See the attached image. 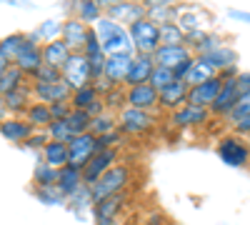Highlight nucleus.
Segmentation results:
<instances>
[{
    "label": "nucleus",
    "instance_id": "obj_1",
    "mask_svg": "<svg viewBox=\"0 0 250 225\" xmlns=\"http://www.w3.org/2000/svg\"><path fill=\"white\" fill-rule=\"evenodd\" d=\"M98 40H100V48H103V55L110 58V55H135V48H133V40L128 35V28H123L118 23H113L110 18L103 15L98 23L93 25Z\"/></svg>",
    "mask_w": 250,
    "mask_h": 225
},
{
    "label": "nucleus",
    "instance_id": "obj_2",
    "mask_svg": "<svg viewBox=\"0 0 250 225\" xmlns=\"http://www.w3.org/2000/svg\"><path fill=\"white\" fill-rule=\"evenodd\" d=\"M215 153L225 165H230V168H248L250 165V143L243 135H235V133L220 135Z\"/></svg>",
    "mask_w": 250,
    "mask_h": 225
},
{
    "label": "nucleus",
    "instance_id": "obj_3",
    "mask_svg": "<svg viewBox=\"0 0 250 225\" xmlns=\"http://www.w3.org/2000/svg\"><path fill=\"white\" fill-rule=\"evenodd\" d=\"M128 185H130V165H128V163H118V165H113L105 175H100L93 185H90L93 203L108 198V195H115V193L128 190Z\"/></svg>",
    "mask_w": 250,
    "mask_h": 225
},
{
    "label": "nucleus",
    "instance_id": "obj_4",
    "mask_svg": "<svg viewBox=\"0 0 250 225\" xmlns=\"http://www.w3.org/2000/svg\"><path fill=\"white\" fill-rule=\"evenodd\" d=\"M158 125V113L150 110H135V108H123L118 113V130L123 135H148Z\"/></svg>",
    "mask_w": 250,
    "mask_h": 225
},
{
    "label": "nucleus",
    "instance_id": "obj_5",
    "mask_svg": "<svg viewBox=\"0 0 250 225\" xmlns=\"http://www.w3.org/2000/svg\"><path fill=\"white\" fill-rule=\"evenodd\" d=\"M128 35L133 40L135 53L153 55L160 48V30H158L155 23H150L148 18H140V20H135L133 25H128Z\"/></svg>",
    "mask_w": 250,
    "mask_h": 225
},
{
    "label": "nucleus",
    "instance_id": "obj_6",
    "mask_svg": "<svg viewBox=\"0 0 250 225\" xmlns=\"http://www.w3.org/2000/svg\"><path fill=\"white\" fill-rule=\"evenodd\" d=\"M62 80L68 83L70 90H80L85 85H93V75H90V65L88 58L83 53H70L68 63L62 65Z\"/></svg>",
    "mask_w": 250,
    "mask_h": 225
},
{
    "label": "nucleus",
    "instance_id": "obj_7",
    "mask_svg": "<svg viewBox=\"0 0 250 225\" xmlns=\"http://www.w3.org/2000/svg\"><path fill=\"white\" fill-rule=\"evenodd\" d=\"M13 65L30 80L38 73V68L43 65V45H38L35 40H30L25 35V43H23V48H20V53L15 55Z\"/></svg>",
    "mask_w": 250,
    "mask_h": 225
},
{
    "label": "nucleus",
    "instance_id": "obj_8",
    "mask_svg": "<svg viewBox=\"0 0 250 225\" xmlns=\"http://www.w3.org/2000/svg\"><path fill=\"white\" fill-rule=\"evenodd\" d=\"M95 153H98V150H95V135H93V133L75 135V138L68 143V165L83 170Z\"/></svg>",
    "mask_w": 250,
    "mask_h": 225
},
{
    "label": "nucleus",
    "instance_id": "obj_9",
    "mask_svg": "<svg viewBox=\"0 0 250 225\" xmlns=\"http://www.w3.org/2000/svg\"><path fill=\"white\" fill-rule=\"evenodd\" d=\"M30 88H33V100L43 105L70 103V95H73L65 80H58V83H30Z\"/></svg>",
    "mask_w": 250,
    "mask_h": 225
},
{
    "label": "nucleus",
    "instance_id": "obj_10",
    "mask_svg": "<svg viewBox=\"0 0 250 225\" xmlns=\"http://www.w3.org/2000/svg\"><path fill=\"white\" fill-rule=\"evenodd\" d=\"M105 18H110L113 23L128 28L135 20L145 18V5L143 3H118V0H105Z\"/></svg>",
    "mask_w": 250,
    "mask_h": 225
},
{
    "label": "nucleus",
    "instance_id": "obj_11",
    "mask_svg": "<svg viewBox=\"0 0 250 225\" xmlns=\"http://www.w3.org/2000/svg\"><path fill=\"white\" fill-rule=\"evenodd\" d=\"M118 158H120L118 148L115 150H100V153H95L88 160V165L83 168V183H85V185H93L100 175H105L113 165H118Z\"/></svg>",
    "mask_w": 250,
    "mask_h": 225
},
{
    "label": "nucleus",
    "instance_id": "obj_12",
    "mask_svg": "<svg viewBox=\"0 0 250 225\" xmlns=\"http://www.w3.org/2000/svg\"><path fill=\"white\" fill-rule=\"evenodd\" d=\"M220 88H223V80L218 75L210 78V80H205V83H200V85L188 88V103L185 105H195V108H205L208 110V108L215 103Z\"/></svg>",
    "mask_w": 250,
    "mask_h": 225
},
{
    "label": "nucleus",
    "instance_id": "obj_13",
    "mask_svg": "<svg viewBox=\"0 0 250 225\" xmlns=\"http://www.w3.org/2000/svg\"><path fill=\"white\" fill-rule=\"evenodd\" d=\"M90 25L80 23L75 15H68L62 20V28H60V40L70 48V53H80L83 45H85V38H88Z\"/></svg>",
    "mask_w": 250,
    "mask_h": 225
},
{
    "label": "nucleus",
    "instance_id": "obj_14",
    "mask_svg": "<svg viewBox=\"0 0 250 225\" xmlns=\"http://www.w3.org/2000/svg\"><path fill=\"white\" fill-rule=\"evenodd\" d=\"M125 105L135 108V110H150L158 113V90L145 85H135V88H125Z\"/></svg>",
    "mask_w": 250,
    "mask_h": 225
},
{
    "label": "nucleus",
    "instance_id": "obj_15",
    "mask_svg": "<svg viewBox=\"0 0 250 225\" xmlns=\"http://www.w3.org/2000/svg\"><path fill=\"white\" fill-rule=\"evenodd\" d=\"M208 120H210V113H208L205 108H195V105H183L180 110L168 115V123L178 130H183V128H203Z\"/></svg>",
    "mask_w": 250,
    "mask_h": 225
},
{
    "label": "nucleus",
    "instance_id": "obj_16",
    "mask_svg": "<svg viewBox=\"0 0 250 225\" xmlns=\"http://www.w3.org/2000/svg\"><path fill=\"white\" fill-rule=\"evenodd\" d=\"M185 103H188V83H183V80H175L158 93V110H165L168 115L180 110Z\"/></svg>",
    "mask_w": 250,
    "mask_h": 225
},
{
    "label": "nucleus",
    "instance_id": "obj_17",
    "mask_svg": "<svg viewBox=\"0 0 250 225\" xmlns=\"http://www.w3.org/2000/svg\"><path fill=\"white\" fill-rule=\"evenodd\" d=\"M153 68H155V60H153V55L135 53V55H133V63H130V70H128V75H125V88L145 85V83L150 80Z\"/></svg>",
    "mask_w": 250,
    "mask_h": 225
},
{
    "label": "nucleus",
    "instance_id": "obj_18",
    "mask_svg": "<svg viewBox=\"0 0 250 225\" xmlns=\"http://www.w3.org/2000/svg\"><path fill=\"white\" fill-rule=\"evenodd\" d=\"M125 205H128V190L108 195L103 200H95L93 203V215H95V220H113V218H120Z\"/></svg>",
    "mask_w": 250,
    "mask_h": 225
},
{
    "label": "nucleus",
    "instance_id": "obj_19",
    "mask_svg": "<svg viewBox=\"0 0 250 225\" xmlns=\"http://www.w3.org/2000/svg\"><path fill=\"white\" fill-rule=\"evenodd\" d=\"M133 55H110L105 58V68H103V80L108 85H123L125 88V75L130 70Z\"/></svg>",
    "mask_w": 250,
    "mask_h": 225
},
{
    "label": "nucleus",
    "instance_id": "obj_20",
    "mask_svg": "<svg viewBox=\"0 0 250 225\" xmlns=\"http://www.w3.org/2000/svg\"><path fill=\"white\" fill-rule=\"evenodd\" d=\"M35 133V128L25 118H15V115H8L3 123H0V135L10 143H18V145H23V143Z\"/></svg>",
    "mask_w": 250,
    "mask_h": 225
},
{
    "label": "nucleus",
    "instance_id": "obj_21",
    "mask_svg": "<svg viewBox=\"0 0 250 225\" xmlns=\"http://www.w3.org/2000/svg\"><path fill=\"white\" fill-rule=\"evenodd\" d=\"M145 18L155 25H163V23H175L178 18V5L173 0H145Z\"/></svg>",
    "mask_w": 250,
    "mask_h": 225
},
{
    "label": "nucleus",
    "instance_id": "obj_22",
    "mask_svg": "<svg viewBox=\"0 0 250 225\" xmlns=\"http://www.w3.org/2000/svg\"><path fill=\"white\" fill-rule=\"evenodd\" d=\"M188 58H193V53H190V48H188V45H160L153 53L155 65L168 68V70H175L183 60H188Z\"/></svg>",
    "mask_w": 250,
    "mask_h": 225
},
{
    "label": "nucleus",
    "instance_id": "obj_23",
    "mask_svg": "<svg viewBox=\"0 0 250 225\" xmlns=\"http://www.w3.org/2000/svg\"><path fill=\"white\" fill-rule=\"evenodd\" d=\"M3 100H5V110H8V115L23 118L25 110L30 108V103H33V88H30V80H28L25 85H20L18 90L8 93Z\"/></svg>",
    "mask_w": 250,
    "mask_h": 225
},
{
    "label": "nucleus",
    "instance_id": "obj_24",
    "mask_svg": "<svg viewBox=\"0 0 250 225\" xmlns=\"http://www.w3.org/2000/svg\"><path fill=\"white\" fill-rule=\"evenodd\" d=\"M70 15H75L80 23L93 28L98 20L105 15V3H98V0H80V3H73Z\"/></svg>",
    "mask_w": 250,
    "mask_h": 225
},
{
    "label": "nucleus",
    "instance_id": "obj_25",
    "mask_svg": "<svg viewBox=\"0 0 250 225\" xmlns=\"http://www.w3.org/2000/svg\"><path fill=\"white\" fill-rule=\"evenodd\" d=\"M68 58H70V48L62 43L60 38L43 43V65H50V68L62 70V65L68 63Z\"/></svg>",
    "mask_w": 250,
    "mask_h": 225
},
{
    "label": "nucleus",
    "instance_id": "obj_26",
    "mask_svg": "<svg viewBox=\"0 0 250 225\" xmlns=\"http://www.w3.org/2000/svg\"><path fill=\"white\" fill-rule=\"evenodd\" d=\"M85 183H83V170L73 168V165H65L58 170V190L65 195V198H73Z\"/></svg>",
    "mask_w": 250,
    "mask_h": 225
},
{
    "label": "nucleus",
    "instance_id": "obj_27",
    "mask_svg": "<svg viewBox=\"0 0 250 225\" xmlns=\"http://www.w3.org/2000/svg\"><path fill=\"white\" fill-rule=\"evenodd\" d=\"M198 58H203V63H208L215 73L230 68V65H238V53H235L230 45H220L218 50L208 53V55H198Z\"/></svg>",
    "mask_w": 250,
    "mask_h": 225
},
{
    "label": "nucleus",
    "instance_id": "obj_28",
    "mask_svg": "<svg viewBox=\"0 0 250 225\" xmlns=\"http://www.w3.org/2000/svg\"><path fill=\"white\" fill-rule=\"evenodd\" d=\"M40 160L45 163V165L60 170L68 165V143H60V140H50L48 145L43 148V153H40Z\"/></svg>",
    "mask_w": 250,
    "mask_h": 225
},
{
    "label": "nucleus",
    "instance_id": "obj_29",
    "mask_svg": "<svg viewBox=\"0 0 250 225\" xmlns=\"http://www.w3.org/2000/svg\"><path fill=\"white\" fill-rule=\"evenodd\" d=\"M203 18H205V10H200V8H185V5H178V18H175V23H178L180 30L188 35V33L203 30Z\"/></svg>",
    "mask_w": 250,
    "mask_h": 225
},
{
    "label": "nucleus",
    "instance_id": "obj_30",
    "mask_svg": "<svg viewBox=\"0 0 250 225\" xmlns=\"http://www.w3.org/2000/svg\"><path fill=\"white\" fill-rule=\"evenodd\" d=\"M218 73L208 65V63H203V58H193V65H190V70H188V75H185V80L183 83H188V88H193V85H200V83H205V80H210V78H215Z\"/></svg>",
    "mask_w": 250,
    "mask_h": 225
},
{
    "label": "nucleus",
    "instance_id": "obj_31",
    "mask_svg": "<svg viewBox=\"0 0 250 225\" xmlns=\"http://www.w3.org/2000/svg\"><path fill=\"white\" fill-rule=\"evenodd\" d=\"M30 125L35 128V130H45L50 123H53V118H50V108L48 105H43V103H30V108L25 110V115H23Z\"/></svg>",
    "mask_w": 250,
    "mask_h": 225
},
{
    "label": "nucleus",
    "instance_id": "obj_32",
    "mask_svg": "<svg viewBox=\"0 0 250 225\" xmlns=\"http://www.w3.org/2000/svg\"><path fill=\"white\" fill-rule=\"evenodd\" d=\"M53 185H58V170L45 165L38 158L35 168H33V188H53Z\"/></svg>",
    "mask_w": 250,
    "mask_h": 225
},
{
    "label": "nucleus",
    "instance_id": "obj_33",
    "mask_svg": "<svg viewBox=\"0 0 250 225\" xmlns=\"http://www.w3.org/2000/svg\"><path fill=\"white\" fill-rule=\"evenodd\" d=\"M100 100H103V105H105V113H113V115H118L123 108H128L125 105V88L123 85H110L100 95Z\"/></svg>",
    "mask_w": 250,
    "mask_h": 225
},
{
    "label": "nucleus",
    "instance_id": "obj_34",
    "mask_svg": "<svg viewBox=\"0 0 250 225\" xmlns=\"http://www.w3.org/2000/svg\"><path fill=\"white\" fill-rule=\"evenodd\" d=\"M60 28H62V20H45L40 28H35L33 33H25V35L30 40H35L38 45H43V43H48V40L60 38Z\"/></svg>",
    "mask_w": 250,
    "mask_h": 225
},
{
    "label": "nucleus",
    "instance_id": "obj_35",
    "mask_svg": "<svg viewBox=\"0 0 250 225\" xmlns=\"http://www.w3.org/2000/svg\"><path fill=\"white\" fill-rule=\"evenodd\" d=\"M98 98H100V93H98L95 83H93V85H85V88H80V90H73V95H70V108H73V110H88Z\"/></svg>",
    "mask_w": 250,
    "mask_h": 225
},
{
    "label": "nucleus",
    "instance_id": "obj_36",
    "mask_svg": "<svg viewBox=\"0 0 250 225\" xmlns=\"http://www.w3.org/2000/svg\"><path fill=\"white\" fill-rule=\"evenodd\" d=\"M28 83V78L20 73L15 65H10L3 75H0V98H5L8 93H13V90H18L20 85H25Z\"/></svg>",
    "mask_w": 250,
    "mask_h": 225
},
{
    "label": "nucleus",
    "instance_id": "obj_37",
    "mask_svg": "<svg viewBox=\"0 0 250 225\" xmlns=\"http://www.w3.org/2000/svg\"><path fill=\"white\" fill-rule=\"evenodd\" d=\"M23 43H25V33H10L5 38H0V55L8 63H13L15 55L20 53V48H23Z\"/></svg>",
    "mask_w": 250,
    "mask_h": 225
},
{
    "label": "nucleus",
    "instance_id": "obj_38",
    "mask_svg": "<svg viewBox=\"0 0 250 225\" xmlns=\"http://www.w3.org/2000/svg\"><path fill=\"white\" fill-rule=\"evenodd\" d=\"M248 115H250V93H248V95H240V98H238V103L230 108V113H228L223 120H225V125L233 130V128L238 125V123H240V120H245Z\"/></svg>",
    "mask_w": 250,
    "mask_h": 225
},
{
    "label": "nucleus",
    "instance_id": "obj_39",
    "mask_svg": "<svg viewBox=\"0 0 250 225\" xmlns=\"http://www.w3.org/2000/svg\"><path fill=\"white\" fill-rule=\"evenodd\" d=\"M113 130H118V115H113V113H103V115H98V118L90 120V133L95 138L108 135Z\"/></svg>",
    "mask_w": 250,
    "mask_h": 225
},
{
    "label": "nucleus",
    "instance_id": "obj_40",
    "mask_svg": "<svg viewBox=\"0 0 250 225\" xmlns=\"http://www.w3.org/2000/svg\"><path fill=\"white\" fill-rule=\"evenodd\" d=\"M160 30V45H185V33L180 30L178 23H163L158 25Z\"/></svg>",
    "mask_w": 250,
    "mask_h": 225
},
{
    "label": "nucleus",
    "instance_id": "obj_41",
    "mask_svg": "<svg viewBox=\"0 0 250 225\" xmlns=\"http://www.w3.org/2000/svg\"><path fill=\"white\" fill-rule=\"evenodd\" d=\"M90 120H93V118H90L85 110H73V113L65 118L73 138H75V135H83V133H90Z\"/></svg>",
    "mask_w": 250,
    "mask_h": 225
},
{
    "label": "nucleus",
    "instance_id": "obj_42",
    "mask_svg": "<svg viewBox=\"0 0 250 225\" xmlns=\"http://www.w3.org/2000/svg\"><path fill=\"white\" fill-rule=\"evenodd\" d=\"M33 195L40 203H45V205H68V198L58 190V185H53V188H33Z\"/></svg>",
    "mask_w": 250,
    "mask_h": 225
},
{
    "label": "nucleus",
    "instance_id": "obj_43",
    "mask_svg": "<svg viewBox=\"0 0 250 225\" xmlns=\"http://www.w3.org/2000/svg\"><path fill=\"white\" fill-rule=\"evenodd\" d=\"M170 83H175V73H173V70H168V68H160V65H155V68H153V73H150L148 85H150V88H155V90L160 93V90L168 88Z\"/></svg>",
    "mask_w": 250,
    "mask_h": 225
},
{
    "label": "nucleus",
    "instance_id": "obj_44",
    "mask_svg": "<svg viewBox=\"0 0 250 225\" xmlns=\"http://www.w3.org/2000/svg\"><path fill=\"white\" fill-rule=\"evenodd\" d=\"M48 143H50V135H48V130H35L25 143H23V145H20V148H25V150H30V153H35L38 158H40V153H43V148L48 145Z\"/></svg>",
    "mask_w": 250,
    "mask_h": 225
},
{
    "label": "nucleus",
    "instance_id": "obj_45",
    "mask_svg": "<svg viewBox=\"0 0 250 225\" xmlns=\"http://www.w3.org/2000/svg\"><path fill=\"white\" fill-rule=\"evenodd\" d=\"M68 205L80 213V210H85V208H93V195H90V185H83L73 198H68Z\"/></svg>",
    "mask_w": 250,
    "mask_h": 225
},
{
    "label": "nucleus",
    "instance_id": "obj_46",
    "mask_svg": "<svg viewBox=\"0 0 250 225\" xmlns=\"http://www.w3.org/2000/svg\"><path fill=\"white\" fill-rule=\"evenodd\" d=\"M123 133L120 130H113V133H108V135H100V138H95V150L100 153V150H120V145H123Z\"/></svg>",
    "mask_w": 250,
    "mask_h": 225
},
{
    "label": "nucleus",
    "instance_id": "obj_47",
    "mask_svg": "<svg viewBox=\"0 0 250 225\" xmlns=\"http://www.w3.org/2000/svg\"><path fill=\"white\" fill-rule=\"evenodd\" d=\"M45 130H48L50 140H60V143H70V140H73V133H70V128H68L65 120H53Z\"/></svg>",
    "mask_w": 250,
    "mask_h": 225
},
{
    "label": "nucleus",
    "instance_id": "obj_48",
    "mask_svg": "<svg viewBox=\"0 0 250 225\" xmlns=\"http://www.w3.org/2000/svg\"><path fill=\"white\" fill-rule=\"evenodd\" d=\"M58 80H62V70L50 68V65H40L38 73L30 78V83H58Z\"/></svg>",
    "mask_w": 250,
    "mask_h": 225
},
{
    "label": "nucleus",
    "instance_id": "obj_49",
    "mask_svg": "<svg viewBox=\"0 0 250 225\" xmlns=\"http://www.w3.org/2000/svg\"><path fill=\"white\" fill-rule=\"evenodd\" d=\"M85 58H95V55H103V48H100V40H98V35H95V30L90 28L88 30V38H85V45H83V50H80Z\"/></svg>",
    "mask_w": 250,
    "mask_h": 225
},
{
    "label": "nucleus",
    "instance_id": "obj_50",
    "mask_svg": "<svg viewBox=\"0 0 250 225\" xmlns=\"http://www.w3.org/2000/svg\"><path fill=\"white\" fill-rule=\"evenodd\" d=\"M48 108H50V118H53V120H65V118L73 113L70 103H53V105H48Z\"/></svg>",
    "mask_w": 250,
    "mask_h": 225
},
{
    "label": "nucleus",
    "instance_id": "obj_51",
    "mask_svg": "<svg viewBox=\"0 0 250 225\" xmlns=\"http://www.w3.org/2000/svg\"><path fill=\"white\" fill-rule=\"evenodd\" d=\"M195 58V55H193ZM193 58H188V60H183V63L173 70L175 73V80H185V75H188V70H190V65H193Z\"/></svg>",
    "mask_w": 250,
    "mask_h": 225
},
{
    "label": "nucleus",
    "instance_id": "obj_52",
    "mask_svg": "<svg viewBox=\"0 0 250 225\" xmlns=\"http://www.w3.org/2000/svg\"><path fill=\"white\" fill-rule=\"evenodd\" d=\"M143 225H168V218H165L160 210H155V213H150L148 218H145Z\"/></svg>",
    "mask_w": 250,
    "mask_h": 225
},
{
    "label": "nucleus",
    "instance_id": "obj_53",
    "mask_svg": "<svg viewBox=\"0 0 250 225\" xmlns=\"http://www.w3.org/2000/svg\"><path fill=\"white\" fill-rule=\"evenodd\" d=\"M238 93L240 95H248L250 93V73H240L238 75Z\"/></svg>",
    "mask_w": 250,
    "mask_h": 225
},
{
    "label": "nucleus",
    "instance_id": "obj_54",
    "mask_svg": "<svg viewBox=\"0 0 250 225\" xmlns=\"http://www.w3.org/2000/svg\"><path fill=\"white\" fill-rule=\"evenodd\" d=\"M238 75H240V68H238V65H230V68H225V70L218 73L220 80H235Z\"/></svg>",
    "mask_w": 250,
    "mask_h": 225
},
{
    "label": "nucleus",
    "instance_id": "obj_55",
    "mask_svg": "<svg viewBox=\"0 0 250 225\" xmlns=\"http://www.w3.org/2000/svg\"><path fill=\"white\" fill-rule=\"evenodd\" d=\"M233 133H235V135H243V138H248V135H250V115H248L245 120H240V123H238V125L233 128Z\"/></svg>",
    "mask_w": 250,
    "mask_h": 225
},
{
    "label": "nucleus",
    "instance_id": "obj_56",
    "mask_svg": "<svg viewBox=\"0 0 250 225\" xmlns=\"http://www.w3.org/2000/svg\"><path fill=\"white\" fill-rule=\"evenodd\" d=\"M5 118H8V110H5V100L0 98V123H3Z\"/></svg>",
    "mask_w": 250,
    "mask_h": 225
},
{
    "label": "nucleus",
    "instance_id": "obj_57",
    "mask_svg": "<svg viewBox=\"0 0 250 225\" xmlns=\"http://www.w3.org/2000/svg\"><path fill=\"white\" fill-rule=\"evenodd\" d=\"M95 225H120V218H113V220H95Z\"/></svg>",
    "mask_w": 250,
    "mask_h": 225
},
{
    "label": "nucleus",
    "instance_id": "obj_58",
    "mask_svg": "<svg viewBox=\"0 0 250 225\" xmlns=\"http://www.w3.org/2000/svg\"><path fill=\"white\" fill-rule=\"evenodd\" d=\"M10 65H13V63H8V60H5L3 55H0V75H3V73H5V70H8Z\"/></svg>",
    "mask_w": 250,
    "mask_h": 225
},
{
    "label": "nucleus",
    "instance_id": "obj_59",
    "mask_svg": "<svg viewBox=\"0 0 250 225\" xmlns=\"http://www.w3.org/2000/svg\"><path fill=\"white\" fill-rule=\"evenodd\" d=\"M248 143H250V135H248Z\"/></svg>",
    "mask_w": 250,
    "mask_h": 225
}]
</instances>
